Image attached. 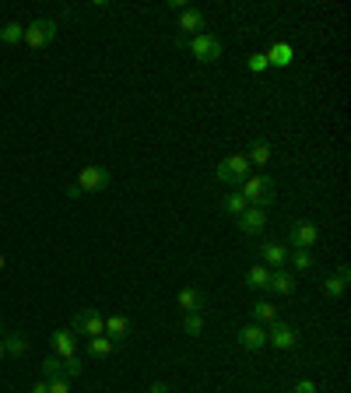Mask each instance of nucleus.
<instances>
[{"mask_svg":"<svg viewBox=\"0 0 351 393\" xmlns=\"http://www.w3.org/2000/svg\"><path fill=\"white\" fill-rule=\"evenodd\" d=\"M246 285L250 288H257V292H267L271 288V267H250V274H246Z\"/></svg>","mask_w":351,"mask_h":393,"instance_id":"obj_18","label":"nucleus"},{"mask_svg":"<svg viewBox=\"0 0 351 393\" xmlns=\"http://www.w3.org/2000/svg\"><path fill=\"white\" fill-rule=\"evenodd\" d=\"M113 183V176H109V169H102V165H84L81 172H77V190L81 193H102L106 186Z\"/></svg>","mask_w":351,"mask_h":393,"instance_id":"obj_5","label":"nucleus"},{"mask_svg":"<svg viewBox=\"0 0 351 393\" xmlns=\"http://www.w3.org/2000/svg\"><path fill=\"white\" fill-rule=\"evenodd\" d=\"M243 200L250 204V207H271L274 204V176H267V172H257V176H246L243 179Z\"/></svg>","mask_w":351,"mask_h":393,"instance_id":"obj_1","label":"nucleus"},{"mask_svg":"<svg viewBox=\"0 0 351 393\" xmlns=\"http://www.w3.org/2000/svg\"><path fill=\"white\" fill-rule=\"evenodd\" d=\"M151 393H169V387L165 383H151Z\"/></svg>","mask_w":351,"mask_h":393,"instance_id":"obj_34","label":"nucleus"},{"mask_svg":"<svg viewBox=\"0 0 351 393\" xmlns=\"http://www.w3.org/2000/svg\"><path fill=\"white\" fill-rule=\"evenodd\" d=\"M4 352H7V355H25V352H28V341H25V334H11V337L4 341Z\"/></svg>","mask_w":351,"mask_h":393,"instance_id":"obj_27","label":"nucleus"},{"mask_svg":"<svg viewBox=\"0 0 351 393\" xmlns=\"http://www.w3.org/2000/svg\"><path fill=\"white\" fill-rule=\"evenodd\" d=\"M239 344H243L246 352H260V348L267 344V330H264L260 323H250V327L239 330Z\"/></svg>","mask_w":351,"mask_h":393,"instance_id":"obj_12","label":"nucleus"},{"mask_svg":"<svg viewBox=\"0 0 351 393\" xmlns=\"http://www.w3.org/2000/svg\"><path fill=\"white\" fill-rule=\"evenodd\" d=\"M25 39V25H18V21H7L4 28H0V42H7V46H18Z\"/></svg>","mask_w":351,"mask_h":393,"instance_id":"obj_23","label":"nucleus"},{"mask_svg":"<svg viewBox=\"0 0 351 393\" xmlns=\"http://www.w3.org/2000/svg\"><path fill=\"white\" fill-rule=\"evenodd\" d=\"M253 316H257V323H264V327H274V323H278L274 302H257V306H253Z\"/></svg>","mask_w":351,"mask_h":393,"instance_id":"obj_22","label":"nucleus"},{"mask_svg":"<svg viewBox=\"0 0 351 393\" xmlns=\"http://www.w3.org/2000/svg\"><path fill=\"white\" fill-rule=\"evenodd\" d=\"M49 348H53L56 359H74V355H77V341H74L70 330H56V334L49 337Z\"/></svg>","mask_w":351,"mask_h":393,"instance_id":"obj_11","label":"nucleus"},{"mask_svg":"<svg viewBox=\"0 0 351 393\" xmlns=\"http://www.w3.org/2000/svg\"><path fill=\"white\" fill-rule=\"evenodd\" d=\"M348 278H351V271L348 267H341L334 278H327V281H324V295H327V299H341V295H345V288H348Z\"/></svg>","mask_w":351,"mask_h":393,"instance_id":"obj_16","label":"nucleus"},{"mask_svg":"<svg viewBox=\"0 0 351 393\" xmlns=\"http://www.w3.org/2000/svg\"><path fill=\"white\" fill-rule=\"evenodd\" d=\"M267 292H274V295H292L295 292V274L292 271H271V288Z\"/></svg>","mask_w":351,"mask_h":393,"instance_id":"obj_15","label":"nucleus"},{"mask_svg":"<svg viewBox=\"0 0 351 393\" xmlns=\"http://www.w3.org/2000/svg\"><path fill=\"white\" fill-rule=\"evenodd\" d=\"M49 383V393H70V380L60 376V380H46Z\"/></svg>","mask_w":351,"mask_h":393,"instance_id":"obj_30","label":"nucleus"},{"mask_svg":"<svg viewBox=\"0 0 351 393\" xmlns=\"http://www.w3.org/2000/svg\"><path fill=\"white\" fill-rule=\"evenodd\" d=\"M179 28H183V39L200 35V28H204V14H200L197 7H183V11H179Z\"/></svg>","mask_w":351,"mask_h":393,"instance_id":"obj_13","label":"nucleus"},{"mask_svg":"<svg viewBox=\"0 0 351 393\" xmlns=\"http://www.w3.org/2000/svg\"><path fill=\"white\" fill-rule=\"evenodd\" d=\"M60 376H63V359L46 355V362H42V380H60Z\"/></svg>","mask_w":351,"mask_h":393,"instance_id":"obj_25","label":"nucleus"},{"mask_svg":"<svg viewBox=\"0 0 351 393\" xmlns=\"http://www.w3.org/2000/svg\"><path fill=\"white\" fill-rule=\"evenodd\" d=\"M186 46H190V53H193L200 63H215V60L222 56V39H218V35H211V32H200V35H193Z\"/></svg>","mask_w":351,"mask_h":393,"instance_id":"obj_6","label":"nucleus"},{"mask_svg":"<svg viewBox=\"0 0 351 393\" xmlns=\"http://www.w3.org/2000/svg\"><path fill=\"white\" fill-rule=\"evenodd\" d=\"M295 393H317V387H313L309 380H299V383H295Z\"/></svg>","mask_w":351,"mask_h":393,"instance_id":"obj_32","label":"nucleus"},{"mask_svg":"<svg viewBox=\"0 0 351 393\" xmlns=\"http://www.w3.org/2000/svg\"><path fill=\"white\" fill-rule=\"evenodd\" d=\"M183 330H186V337H200L204 334V320L197 313H186L183 316Z\"/></svg>","mask_w":351,"mask_h":393,"instance_id":"obj_26","label":"nucleus"},{"mask_svg":"<svg viewBox=\"0 0 351 393\" xmlns=\"http://www.w3.org/2000/svg\"><path fill=\"white\" fill-rule=\"evenodd\" d=\"M81 373H84V366H81L77 355H74V359H63V376H67V380H77Z\"/></svg>","mask_w":351,"mask_h":393,"instance_id":"obj_28","label":"nucleus"},{"mask_svg":"<svg viewBox=\"0 0 351 393\" xmlns=\"http://www.w3.org/2000/svg\"><path fill=\"white\" fill-rule=\"evenodd\" d=\"M317 239H320L317 221H295V225H292V232H288V243H292L295 250H313V246H317Z\"/></svg>","mask_w":351,"mask_h":393,"instance_id":"obj_7","label":"nucleus"},{"mask_svg":"<svg viewBox=\"0 0 351 393\" xmlns=\"http://www.w3.org/2000/svg\"><path fill=\"white\" fill-rule=\"evenodd\" d=\"M67 330L74 337H106V316H98V309H81L74 313Z\"/></svg>","mask_w":351,"mask_h":393,"instance_id":"obj_2","label":"nucleus"},{"mask_svg":"<svg viewBox=\"0 0 351 393\" xmlns=\"http://www.w3.org/2000/svg\"><path fill=\"white\" fill-rule=\"evenodd\" d=\"M4 267H7V260H4V253H0V271H4Z\"/></svg>","mask_w":351,"mask_h":393,"instance_id":"obj_35","label":"nucleus"},{"mask_svg":"<svg viewBox=\"0 0 351 393\" xmlns=\"http://www.w3.org/2000/svg\"><path fill=\"white\" fill-rule=\"evenodd\" d=\"M113 352H116V344L109 337H88V355L91 359H109Z\"/></svg>","mask_w":351,"mask_h":393,"instance_id":"obj_21","label":"nucleus"},{"mask_svg":"<svg viewBox=\"0 0 351 393\" xmlns=\"http://www.w3.org/2000/svg\"><path fill=\"white\" fill-rule=\"evenodd\" d=\"M267 344H274L278 352H292V348L299 344V330L278 320L274 327H267Z\"/></svg>","mask_w":351,"mask_h":393,"instance_id":"obj_8","label":"nucleus"},{"mask_svg":"<svg viewBox=\"0 0 351 393\" xmlns=\"http://www.w3.org/2000/svg\"><path fill=\"white\" fill-rule=\"evenodd\" d=\"M4 355H7V352H4V341H0V359H4Z\"/></svg>","mask_w":351,"mask_h":393,"instance_id":"obj_36","label":"nucleus"},{"mask_svg":"<svg viewBox=\"0 0 351 393\" xmlns=\"http://www.w3.org/2000/svg\"><path fill=\"white\" fill-rule=\"evenodd\" d=\"M250 70H253V74L267 70V56H264V53H253V56H250Z\"/></svg>","mask_w":351,"mask_h":393,"instance_id":"obj_31","label":"nucleus"},{"mask_svg":"<svg viewBox=\"0 0 351 393\" xmlns=\"http://www.w3.org/2000/svg\"><path fill=\"white\" fill-rule=\"evenodd\" d=\"M106 334H109V341L120 348V344L130 337V320H127L123 313H113V316H106Z\"/></svg>","mask_w":351,"mask_h":393,"instance_id":"obj_10","label":"nucleus"},{"mask_svg":"<svg viewBox=\"0 0 351 393\" xmlns=\"http://www.w3.org/2000/svg\"><path fill=\"white\" fill-rule=\"evenodd\" d=\"M264 56H267V67H271V63H274V67H288L292 56H295V49H292L288 42H274V49L264 53Z\"/></svg>","mask_w":351,"mask_h":393,"instance_id":"obj_17","label":"nucleus"},{"mask_svg":"<svg viewBox=\"0 0 351 393\" xmlns=\"http://www.w3.org/2000/svg\"><path fill=\"white\" fill-rule=\"evenodd\" d=\"M246 158H250V165H267L271 162V144L267 141H253L250 151H246Z\"/></svg>","mask_w":351,"mask_h":393,"instance_id":"obj_20","label":"nucleus"},{"mask_svg":"<svg viewBox=\"0 0 351 393\" xmlns=\"http://www.w3.org/2000/svg\"><path fill=\"white\" fill-rule=\"evenodd\" d=\"M295 271H299V274L313 271V257H309V250H295Z\"/></svg>","mask_w":351,"mask_h":393,"instance_id":"obj_29","label":"nucleus"},{"mask_svg":"<svg viewBox=\"0 0 351 393\" xmlns=\"http://www.w3.org/2000/svg\"><path fill=\"white\" fill-rule=\"evenodd\" d=\"M56 39V21H49V18H35L32 25H25V46H32V49H42V46H49Z\"/></svg>","mask_w":351,"mask_h":393,"instance_id":"obj_4","label":"nucleus"},{"mask_svg":"<svg viewBox=\"0 0 351 393\" xmlns=\"http://www.w3.org/2000/svg\"><path fill=\"white\" fill-rule=\"evenodd\" d=\"M260 257H264V267H281L285 260H288V246L285 243H264L260 246Z\"/></svg>","mask_w":351,"mask_h":393,"instance_id":"obj_14","label":"nucleus"},{"mask_svg":"<svg viewBox=\"0 0 351 393\" xmlns=\"http://www.w3.org/2000/svg\"><path fill=\"white\" fill-rule=\"evenodd\" d=\"M264 228H267V211L264 207H246L239 214V232L243 236H260Z\"/></svg>","mask_w":351,"mask_h":393,"instance_id":"obj_9","label":"nucleus"},{"mask_svg":"<svg viewBox=\"0 0 351 393\" xmlns=\"http://www.w3.org/2000/svg\"><path fill=\"white\" fill-rule=\"evenodd\" d=\"M215 176H218V183L236 186V183H243V179L250 176V158H246V155H229L225 162H218Z\"/></svg>","mask_w":351,"mask_h":393,"instance_id":"obj_3","label":"nucleus"},{"mask_svg":"<svg viewBox=\"0 0 351 393\" xmlns=\"http://www.w3.org/2000/svg\"><path fill=\"white\" fill-rule=\"evenodd\" d=\"M222 207H225V214H232V218H239V214H243V211H246L250 204H246V200H243V193L236 190V193H229V197L222 200Z\"/></svg>","mask_w":351,"mask_h":393,"instance_id":"obj_24","label":"nucleus"},{"mask_svg":"<svg viewBox=\"0 0 351 393\" xmlns=\"http://www.w3.org/2000/svg\"><path fill=\"white\" fill-rule=\"evenodd\" d=\"M176 302H179V309H186V313H197V309L204 306V295H200L197 288H179Z\"/></svg>","mask_w":351,"mask_h":393,"instance_id":"obj_19","label":"nucleus"},{"mask_svg":"<svg viewBox=\"0 0 351 393\" xmlns=\"http://www.w3.org/2000/svg\"><path fill=\"white\" fill-rule=\"evenodd\" d=\"M28 393H49V383H46V380H39V383H32V390Z\"/></svg>","mask_w":351,"mask_h":393,"instance_id":"obj_33","label":"nucleus"}]
</instances>
